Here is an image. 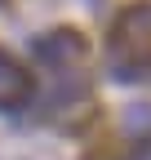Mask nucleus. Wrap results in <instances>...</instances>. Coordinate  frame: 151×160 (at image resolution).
<instances>
[{"label":"nucleus","mask_w":151,"mask_h":160,"mask_svg":"<svg viewBox=\"0 0 151 160\" xmlns=\"http://www.w3.org/2000/svg\"><path fill=\"white\" fill-rule=\"evenodd\" d=\"M36 58L40 62H67V58H76L85 49V40L80 31H71V27H58V31H49V36H36Z\"/></svg>","instance_id":"nucleus-1"},{"label":"nucleus","mask_w":151,"mask_h":160,"mask_svg":"<svg viewBox=\"0 0 151 160\" xmlns=\"http://www.w3.org/2000/svg\"><path fill=\"white\" fill-rule=\"evenodd\" d=\"M31 93V80H27V71L13 62V58L0 49V111H13L22 98Z\"/></svg>","instance_id":"nucleus-2"},{"label":"nucleus","mask_w":151,"mask_h":160,"mask_svg":"<svg viewBox=\"0 0 151 160\" xmlns=\"http://www.w3.org/2000/svg\"><path fill=\"white\" fill-rule=\"evenodd\" d=\"M124 125L134 129V133H142V129H151V107H129V116H124Z\"/></svg>","instance_id":"nucleus-3"}]
</instances>
